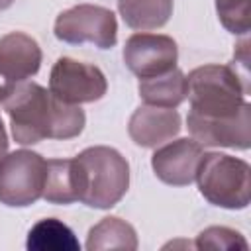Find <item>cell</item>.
<instances>
[{
	"mask_svg": "<svg viewBox=\"0 0 251 251\" xmlns=\"http://www.w3.org/2000/svg\"><path fill=\"white\" fill-rule=\"evenodd\" d=\"M2 104L10 118L12 137L20 145H35L43 139H73L86 126L80 106L57 100L37 82H22Z\"/></svg>",
	"mask_w": 251,
	"mask_h": 251,
	"instance_id": "6da1fadb",
	"label": "cell"
},
{
	"mask_svg": "<svg viewBox=\"0 0 251 251\" xmlns=\"http://www.w3.org/2000/svg\"><path fill=\"white\" fill-rule=\"evenodd\" d=\"M188 114L200 118H229L245 104L249 82L231 65H202L188 73Z\"/></svg>",
	"mask_w": 251,
	"mask_h": 251,
	"instance_id": "7a4b0ae2",
	"label": "cell"
},
{
	"mask_svg": "<svg viewBox=\"0 0 251 251\" xmlns=\"http://www.w3.org/2000/svg\"><path fill=\"white\" fill-rule=\"evenodd\" d=\"M80 176V202L88 208L108 210L116 206L129 188V163L108 145H94L76 157Z\"/></svg>",
	"mask_w": 251,
	"mask_h": 251,
	"instance_id": "3957f363",
	"label": "cell"
},
{
	"mask_svg": "<svg viewBox=\"0 0 251 251\" xmlns=\"http://www.w3.org/2000/svg\"><path fill=\"white\" fill-rule=\"evenodd\" d=\"M251 167L247 161L227 153H204L196 171L200 194L214 206L243 210L251 200Z\"/></svg>",
	"mask_w": 251,
	"mask_h": 251,
	"instance_id": "277c9868",
	"label": "cell"
},
{
	"mask_svg": "<svg viewBox=\"0 0 251 251\" xmlns=\"http://www.w3.org/2000/svg\"><path fill=\"white\" fill-rule=\"evenodd\" d=\"M47 161L29 149L6 153L0 159V204L25 208L43 198Z\"/></svg>",
	"mask_w": 251,
	"mask_h": 251,
	"instance_id": "5b68a950",
	"label": "cell"
},
{
	"mask_svg": "<svg viewBox=\"0 0 251 251\" xmlns=\"http://www.w3.org/2000/svg\"><path fill=\"white\" fill-rule=\"evenodd\" d=\"M53 33L69 45L92 43L98 49H112L118 41V22L110 8L78 4L57 16Z\"/></svg>",
	"mask_w": 251,
	"mask_h": 251,
	"instance_id": "8992f818",
	"label": "cell"
},
{
	"mask_svg": "<svg viewBox=\"0 0 251 251\" xmlns=\"http://www.w3.org/2000/svg\"><path fill=\"white\" fill-rule=\"evenodd\" d=\"M49 92L65 104H92L106 96V75L90 63L59 57L49 75Z\"/></svg>",
	"mask_w": 251,
	"mask_h": 251,
	"instance_id": "52a82bcc",
	"label": "cell"
},
{
	"mask_svg": "<svg viewBox=\"0 0 251 251\" xmlns=\"http://www.w3.org/2000/svg\"><path fill=\"white\" fill-rule=\"evenodd\" d=\"M41 59V47L31 35L10 31L0 37V104L22 82L37 75Z\"/></svg>",
	"mask_w": 251,
	"mask_h": 251,
	"instance_id": "ba28073f",
	"label": "cell"
},
{
	"mask_svg": "<svg viewBox=\"0 0 251 251\" xmlns=\"http://www.w3.org/2000/svg\"><path fill=\"white\" fill-rule=\"evenodd\" d=\"M122 57L137 78H149L176 67L178 47L171 35L139 31L126 39Z\"/></svg>",
	"mask_w": 251,
	"mask_h": 251,
	"instance_id": "9c48e42d",
	"label": "cell"
},
{
	"mask_svg": "<svg viewBox=\"0 0 251 251\" xmlns=\"http://www.w3.org/2000/svg\"><path fill=\"white\" fill-rule=\"evenodd\" d=\"M186 127L192 139L204 147H231L245 151L251 147V106L247 102L229 118H200L188 114Z\"/></svg>",
	"mask_w": 251,
	"mask_h": 251,
	"instance_id": "30bf717a",
	"label": "cell"
},
{
	"mask_svg": "<svg viewBox=\"0 0 251 251\" xmlns=\"http://www.w3.org/2000/svg\"><path fill=\"white\" fill-rule=\"evenodd\" d=\"M202 145L192 137H180L167 141L151 155V169L155 176L171 186H188L196 178L198 165L202 161Z\"/></svg>",
	"mask_w": 251,
	"mask_h": 251,
	"instance_id": "8fae6325",
	"label": "cell"
},
{
	"mask_svg": "<svg viewBox=\"0 0 251 251\" xmlns=\"http://www.w3.org/2000/svg\"><path fill=\"white\" fill-rule=\"evenodd\" d=\"M180 127V116L175 108L143 104L131 114L127 133L135 145L151 149L176 137Z\"/></svg>",
	"mask_w": 251,
	"mask_h": 251,
	"instance_id": "7c38bea8",
	"label": "cell"
},
{
	"mask_svg": "<svg viewBox=\"0 0 251 251\" xmlns=\"http://www.w3.org/2000/svg\"><path fill=\"white\" fill-rule=\"evenodd\" d=\"M137 92L143 104L161 106V108H178L188 94L186 75L175 67L163 75L139 78Z\"/></svg>",
	"mask_w": 251,
	"mask_h": 251,
	"instance_id": "4fadbf2b",
	"label": "cell"
},
{
	"mask_svg": "<svg viewBox=\"0 0 251 251\" xmlns=\"http://www.w3.org/2000/svg\"><path fill=\"white\" fill-rule=\"evenodd\" d=\"M43 198L49 204H63V206L80 202V176L75 157L47 161Z\"/></svg>",
	"mask_w": 251,
	"mask_h": 251,
	"instance_id": "5bb4252c",
	"label": "cell"
},
{
	"mask_svg": "<svg viewBox=\"0 0 251 251\" xmlns=\"http://www.w3.org/2000/svg\"><path fill=\"white\" fill-rule=\"evenodd\" d=\"M173 0H118V12L127 27L151 31L163 27L173 16Z\"/></svg>",
	"mask_w": 251,
	"mask_h": 251,
	"instance_id": "9a60e30c",
	"label": "cell"
},
{
	"mask_svg": "<svg viewBox=\"0 0 251 251\" xmlns=\"http://www.w3.org/2000/svg\"><path fill=\"white\" fill-rule=\"evenodd\" d=\"M137 233L131 224L118 216L102 218L96 226L90 227L86 237V249L88 251H102V249H126L133 251L137 249Z\"/></svg>",
	"mask_w": 251,
	"mask_h": 251,
	"instance_id": "2e32d148",
	"label": "cell"
},
{
	"mask_svg": "<svg viewBox=\"0 0 251 251\" xmlns=\"http://www.w3.org/2000/svg\"><path fill=\"white\" fill-rule=\"evenodd\" d=\"M25 247L29 251H76L80 243L67 224L57 218H45L31 226Z\"/></svg>",
	"mask_w": 251,
	"mask_h": 251,
	"instance_id": "e0dca14e",
	"label": "cell"
},
{
	"mask_svg": "<svg viewBox=\"0 0 251 251\" xmlns=\"http://www.w3.org/2000/svg\"><path fill=\"white\" fill-rule=\"evenodd\" d=\"M220 24L233 35H247L251 27V0H216Z\"/></svg>",
	"mask_w": 251,
	"mask_h": 251,
	"instance_id": "ac0fdd59",
	"label": "cell"
},
{
	"mask_svg": "<svg viewBox=\"0 0 251 251\" xmlns=\"http://www.w3.org/2000/svg\"><path fill=\"white\" fill-rule=\"evenodd\" d=\"M194 247L196 249H247L249 243L237 229H231L226 226H210L196 235Z\"/></svg>",
	"mask_w": 251,
	"mask_h": 251,
	"instance_id": "d6986e66",
	"label": "cell"
},
{
	"mask_svg": "<svg viewBox=\"0 0 251 251\" xmlns=\"http://www.w3.org/2000/svg\"><path fill=\"white\" fill-rule=\"evenodd\" d=\"M8 153V133H6V127L2 124V118H0V159Z\"/></svg>",
	"mask_w": 251,
	"mask_h": 251,
	"instance_id": "ffe728a7",
	"label": "cell"
},
{
	"mask_svg": "<svg viewBox=\"0 0 251 251\" xmlns=\"http://www.w3.org/2000/svg\"><path fill=\"white\" fill-rule=\"evenodd\" d=\"M12 4H14V0H0V12L2 10H8Z\"/></svg>",
	"mask_w": 251,
	"mask_h": 251,
	"instance_id": "44dd1931",
	"label": "cell"
}]
</instances>
